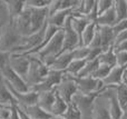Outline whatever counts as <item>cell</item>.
Here are the masks:
<instances>
[{
  "label": "cell",
  "instance_id": "obj_38",
  "mask_svg": "<svg viewBox=\"0 0 127 119\" xmlns=\"http://www.w3.org/2000/svg\"><path fill=\"white\" fill-rule=\"evenodd\" d=\"M11 106H0V119L10 118Z\"/></svg>",
  "mask_w": 127,
  "mask_h": 119
},
{
  "label": "cell",
  "instance_id": "obj_2",
  "mask_svg": "<svg viewBox=\"0 0 127 119\" xmlns=\"http://www.w3.org/2000/svg\"><path fill=\"white\" fill-rule=\"evenodd\" d=\"M22 38L19 33L16 31L11 22L2 29L0 35V50L3 52L12 53L21 46Z\"/></svg>",
  "mask_w": 127,
  "mask_h": 119
},
{
  "label": "cell",
  "instance_id": "obj_36",
  "mask_svg": "<svg viewBox=\"0 0 127 119\" xmlns=\"http://www.w3.org/2000/svg\"><path fill=\"white\" fill-rule=\"evenodd\" d=\"M10 55L9 52H3V51L0 50V73L1 71L6 68L9 65V59H10Z\"/></svg>",
  "mask_w": 127,
  "mask_h": 119
},
{
  "label": "cell",
  "instance_id": "obj_40",
  "mask_svg": "<svg viewBox=\"0 0 127 119\" xmlns=\"http://www.w3.org/2000/svg\"><path fill=\"white\" fill-rule=\"evenodd\" d=\"M18 111H19V116H20V119H31L30 117H29L28 115H27L26 113H25L24 110H22L20 107H18Z\"/></svg>",
  "mask_w": 127,
  "mask_h": 119
},
{
  "label": "cell",
  "instance_id": "obj_30",
  "mask_svg": "<svg viewBox=\"0 0 127 119\" xmlns=\"http://www.w3.org/2000/svg\"><path fill=\"white\" fill-rule=\"evenodd\" d=\"M65 119H81L83 117V113L78 109V107L74 104V102H69L67 106L65 114L63 115Z\"/></svg>",
  "mask_w": 127,
  "mask_h": 119
},
{
  "label": "cell",
  "instance_id": "obj_11",
  "mask_svg": "<svg viewBox=\"0 0 127 119\" xmlns=\"http://www.w3.org/2000/svg\"><path fill=\"white\" fill-rule=\"evenodd\" d=\"M13 28L16 29L18 33L21 37H27V36L31 35V29H30V9L26 6V9L21 12L19 17H17L15 20L10 21Z\"/></svg>",
  "mask_w": 127,
  "mask_h": 119
},
{
  "label": "cell",
  "instance_id": "obj_26",
  "mask_svg": "<svg viewBox=\"0 0 127 119\" xmlns=\"http://www.w3.org/2000/svg\"><path fill=\"white\" fill-rule=\"evenodd\" d=\"M68 104L58 95V93L56 91V97H55V101H54L53 108H51V115L53 116H63L65 114L66 109H67Z\"/></svg>",
  "mask_w": 127,
  "mask_h": 119
},
{
  "label": "cell",
  "instance_id": "obj_21",
  "mask_svg": "<svg viewBox=\"0 0 127 119\" xmlns=\"http://www.w3.org/2000/svg\"><path fill=\"white\" fill-rule=\"evenodd\" d=\"M116 15H115V10L114 7L110 8L109 10L105 11L104 13L99 15L96 19V24L97 26H101V27H114L116 24Z\"/></svg>",
  "mask_w": 127,
  "mask_h": 119
},
{
  "label": "cell",
  "instance_id": "obj_16",
  "mask_svg": "<svg viewBox=\"0 0 127 119\" xmlns=\"http://www.w3.org/2000/svg\"><path fill=\"white\" fill-rule=\"evenodd\" d=\"M56 97V89L50 91H45V93H40L39 97H38V106L41 109H44L45 111L50 114L51 108H53L54 101H55ZM51 115V114H50Z\"/></svg>",
  "mask_w": 127,
  "mask_h": 119
},
{
  "label": "cell",
  "instance_id": "obj_35",
  "mask_svg": "<svg viewBox=\"0 0 127 119\" xmlns=\"http://www.w3.org/2000/svg\"><path fill=\"white\" fill-rule=\"evenodd\" d=\"M116 55V62L119 67H127V51H118Z\"/></svg>",
  "mask_w": 127,
  "mask_h": 119
},
{
  "label": "cell",
  "instance_id": "obj_34",
  "mask_svg": "<svg viewBox=\"0 0 127 119\" xmlns=\"http://www.w3.org/2000/svg\"><path fill=\"white\" fill-rule=\"evenodd\" d=\"M113 7H114V1L113 0H98L97 1V15H101V13L109 10Z\"/></svg>",
  "mask_w": 127,
  "mask_h": 119
},
{
  "label": "cell",
  "instance_id": "obj_32",
  "mask_svg": "<svg viewBox=\"0 0 127 119\" xmlns=\"http://www.w3.org/2000/svg\"><path fill=\"white\" fill-rule=\"evenodd\" d=\"M110 70H112L110 67L105 66V65H99L98 68H97L96 71L93 73L92 77L95 78V79H97V80H99V81H103V80L108 76V73H109Z\"/></svg>",
  "mask_w": 127,
  "mask_h": 119
},
{
  "label": "cell",
  "instance_id": "obj_37",
  "mask_svg": "<svg viewBox=\"0 0 127 119\" xmlns=\"http://www.w3.org/2000/svg\"><path fill=\"white\" fill-rule=\"evenodd\" d=\"M127 30V19L123 20L121 22H117L114 27H113V31H114V35L115 38H116L117 35H119L121 32H124V31Z\"/></svg>",
  "mask_w": 127,
  "mask_h": 119
},
{
  "label": "cell",
  "instance_id": "obj_19",
  "mask_svg": "<svg viewBox=\"0 0 127 119\" xmlns=\"http://www.w3.org/2000/svg\"><path fill=\"white\" fill-rule=\"evenodd\" d=\"M92 22L88 17L86 16H79V15H71L70 16V24H71L72 29L78 33L79 37H81L85 28L87 27V24Z\"/></svg>",
  "mask_w": 127,
  "mask_h": 119
},
{
  "label": "cell",
  "instance_id": "obj_22",
  "mask_svg": "<svg viewBox=\"0 0 127 119\" xmlns=\"http://www.w3.org/2000/svg\"><path fill=\"white\" fill-rule=\"evenodd\" d=\"M97 31V24L96 21H92L87 24V27L85 28L83 35L80 37V45L81 47H89V45L92 44L93 39H94L95 35Z\"/></svg>",
  "mask_w": 127,
  "mask_h": 119
},
{
  "label": "cell",
  "instance_id": "obj_1",
  "mask_svg": "<svg viewBox=\"0 0 127 119\" xmlns=\"http://www.w3.org/2000/svg\"><path fill=\"white\" fill-rule=\"evenodd\" d=\"M29 56H30V66H29V70L26 77V82L29 86V88H31V87L40 84L48 76L50 69L36 55Z\"/></svg>",
  "mask_w": 127,
  "mask_h": 119
},
{
  "label": "cell",
  "instance_id": "obj_45",
  "mask_svg": "<svg viewBox=\"0 0 127 119\" xmlns=\"http://www.w3.org/2000/svg\"><path fill=\"white\" fill-rule=\"evenodd\" d=\"M1 31H2V30H0V35H1Z\"/></svg>",
  "mask_w": 127,
  "mask_h": 119
},
{
  "label": "cell",
  "instance_id": "obj_33",
  "mask_svg": "<svg viewBox=\"0 0 127 119\" xmlns=\"http://www.w3.org/2000/svg\"><path fill=\"white\" fill-rule=\"evenodd\" d=\"M50 2L51 0H27L26 6L28 8L41 9V8H48Z\"/></svg>",
  "mask_w": 127,
  "mask_h": 119
},
{
  "label": "cell",
  "instance_id": "obj_39",
  "mask_svg": "<svg viewBox=\"0 0 127 119\" xmlns=\"http://www.w3.org/2000/svg\"><path fill=\"white\" fill-rule=\"evenodd\" d=\"M9 119H20L19 111H18V105H12L10 111V118Z\"/></svg>",
  "mask_w": 127,
  "mask_h": 119
},
{
  "label": "cell",
  "instance_id": "obj_15",
  "mask_svg": "<svg viewBox=\"0 0 127 119\" xmlns=\"http://www.w3.org/2000/svg\"><path fill=\"white\" fill-rule=\"evenodd\" d=\"M72 60H74V53H72V51H66V52H62L55 59L54 64L51 65L49 69L65 72V70L68 68L69 64L72 61Z\"/></svg>",
  "mask_w": 127,
  "mask_h": 119
},
{
  "label": "cell",
  "instance_id": "obj_24",
  "mask_svg": "<svg viewBox=\"0 0 127 119\" xmlns=\"http://www.w3.org/2000/svg\"><path fill=\"white\" fill-rule=\"evenodd\" d=\"M20 108H21V107H20ZM21 109L31 119H50L51 117H53V115H50L49 113H47V111H45L44 109H41L38 105L30 106V107H26V108H21Z\"/></svg>",
  "mask_w": 127,
  "mask_h": 119
},
{
  "label": "cell",
  "instance_id": "obj_8",
  "mask_svg": "<svg viewBox=\"0 0 127 119\" xmlns=\"http://www.w3.org/2000/svg\"><path fill=\"white\" fill-rule=\"evenodd\" d=\"M64 30V46H63V52L66 51H72L77 49L78 47H81L80 45V37L78 33L72 29L70 24V17L67 19L65 26L63 28Z\"/></svg>",
  "mask_w": 127,
  "mask_h": 119
},
{
  "label": "cell",
  "instance_id": "obj_3",
  "mask_svg": "<svg viewBox=\"0 0 127 119\" xmlns=\"http://www.w3.org/2000/svg\"><path fill=\"white\" fill-rule=\"evenodd\" d=\"M0 76H1L2 79L4 80V82H6L11 89L17 91V93H28V91L30 90V88H29V86L27 85V82L25 81L20 76H18L17 73L10 68L9 65L1 71Z\"/></svg>",
  "mask_w": 127,
  "mask_h": 119
},
{
  "label": "cell",
  "instance_id": "obj_12",
  "mask_svg": "<svg viewBox=\"0 0 127 119\" xmlns=\"http://www.w3.org/2000/svg\"><path fill=\"white\" fill-rule=\"evenodd\" d=\"M125 71H126V67L116 66L114 68H112L108 76L103 80L104 86L108 88V87H116L122 85L124 77H125Z\"/></svg>",
  "mask_w": 127,
  "mask_h": 119
},
{
  "label": "cell",
  "instance_id": "obj_42",
  "mask_svg": "<svg viewBox=\"0 0 127 119\" xmlns=\"http://www.w3.org/2000/svg\"><path fill=\"white\" fill-rule=\"evenodd\" d=\"M50 119H65L63 116H53Z\"/></svg>",
  "mask_w": 127,
  "mask_h": 119
},
{
  "label": "cell",
  "instance_id": "obj_29",
  "mask_svg": "<svg viewBox=\"0 0 127 119\" xmlns=\"http://www.w3.org/2000/svg\"><path fill=\"white\" fill-rule=\"evenodd\" d=\"M85 64H86V60H77V59H74L69 64L68 68L66 69L64 73H66V75H68V76H71V77H76V76L78 75L79 72H80L81 69L84 68Z\"/></svg>",
  "mask_w": 127,
  "mask_h": 119
},
{
  "label": "cell",
  "instance_id": "obj_17",
  "mask_svg": "<svg viewBox=\"0 0 127 119\" xmlns=\"http://www.w3.org/2000/svg\"><path fill=\"white\" fill-rule=\"evenodd\" d=\"M74 13V10H62V11H57L54 15L49 16L48 17V22L51 26H55L59 29H63L64 26H65L67 19L70 17V16Z\"/></svg>",
  "mask_w": 127,
  "mask_h": 119
},
{
  "label": "cell",
  "instance_id": "obj_28",
  "mask_svg": "<svg viewBox=\"0 0 127 119\" xmlns=\"http://www.w3.org/2000/svg\"><path fill=\"white\" fill-rule=\"evenodd\" d=\"M115 93H116V98L118 100L119 105H121L122 109L126 110L127 109V87L126 85L122 84L119 86L115 87Z\"/></svg>",
  "mask_w": 127,
  "mask_h": 119
},
{
  "label": "cell",
  "instance_id": "obj_6",
  "mask_svg": "<svg viewBox=\"0 0 127 119\" xmlns=\"http://www.w3.org/2000/svg\"><path fill=\"white\" fill-rule=\"evenodd\" d=\"M69 77L72 78V80L76 82L78 93L80 94H92V93H96V91L104 90V89L107 88V87L104 86L103 81H99V80L95 79L93 77L79 78V77H71V76H69Z\"/></svg>",
  "mask_w": 127,
  "mask_h": 119
},
{
  "label": "cell",
  "instance_id": "obj_4",
  "mask_svg": "<svg viewBox=\"0 0 127 119\" xmlns=\"http://www.w3.org/2000/svg\"><path fill=\"white\" fill-rule=\"evenodd\" d=\"M9 66L18 76H20L26 81V77L30 66V56L27 53H11Z\"/></svg>",
  "mask_w": 127,
  "mask_h": 119
},
{
  "label": "cell",
  "instance_id": "obj_25",
  "mask_svg": "<svg viewBox=\"0 0 127 119\" xmlns=\"http://www.w3.org/2000/svg\"><path fill=\"white\" fill-rule=\"evenodd\" d=\"M114 10H115V15H116L117 22H121L123 20L127 19V1L126 0H115Z\"/></svg>",
  "mask_w": 127,
  "mask_h": 119
},
{
  "label": "cell",
  "instance_id": "obj_41",
  "mask_svg": "<svg viewBox=\"0 0 127 119\" xmlns=\"http://www.w3.org/2000/svg\"><path fill=\"white\" fill-rule=\"evenodd\" d=\"M122 119H127V110L123 111V116H122Z\"/></svg>",
  "mask_w": 127,
  "mask_h": 119
},
{
  "label": "cell",
  "instance_id": "obj_20",
  "mask_svg": "<svg viewBox=\"0 0 127 119\" xmlns=\"http://www.w3.org/2000/svg\"><path fill=\"white\" fill-rule=\"evenodd\" d=\"M0 105L1 106H12V105H17L13 96L11 95L9 88L7 87L4 80L0 76Z\"/></svg>",
  "mask_w": 127,
  "mask_h": 119
},
{
  "label": "cell",
  "instance_id": "obj_31",
  "mask_svg": "<svg viewBox=\"0 0 127 119\" xmlns=\"http://www.w3.org/2000/svg\"><path fill=\"white\" fill-rule=\"evenodd\" d=\"M10 16H9L6 2L3 0H0V30L6 28L10 24Z\"/></svg>",
  "mask_w": 127,
  "mask_h": 119
},
{
  "label": "cell",
  "instance_id": "obj_47",
  "mask_svg": "<svg viewBox=\"0 0 127 119\" xmlns=\"http://www.w3.org/2000/svg\"><path fill=\"white\" fill-rule=\"evenodd\" d=\"M0 106H1V105H0Z\"/></svg>",
  "mask_w": 127,
  "mask_h": 119
},
{
  "label": "cell",
  "instance_id": "obj_27",
  "mask_svg": "<svg viewBox=\"0 0 127 119\" xmlns=\"http://www.w3.org/2000/svg\"><path fill=\"white\" fill-rule=\"evenodd\" d=\"M99 66V62H98V58L93 61H86L85 66L84 68L80 70V72L76 76V77H79V78H85V77H92L93 73L96 71V69L98 68Z\"/></svg>",
  "mask_w": 127,
  "mask_h": 119
},
{
  "label": "cell",
  "instance_id": "obj_18",
  "mask_svg": "<svg viewBox=\"0 0 127 119\" xmlns=\"http://www.w3.org/2000/svg\"><path fill=\"white\" fill-rule=\"evenodd\" d=\"M8 8V12L10 16V20H15L17 17L21 15V12L26 9V1L21 0H4Z\"/></svg>",
  "mask_w": 127,
  "mask_h": 119
},
{
  "label": "cell",
  "instance_id": "obj_10",
  "mask_svg": "<svg viewBox=\"0 0 127 119\" xmlns=\"http://www.w3.org/2000/svg\"><path fill=\"white\" fill-rule=\"evenodd\" d=\"M30 9V29L31 33L38 32L41 30L47 24L48 20V8H41V9H36V8H29Z\"/></svg>",
  "mask_w": 127,
  "mask_h": 119
},
{
  "label": "cell",
  "instance_id": "obj_43",
  "mask_svg": "<svg viewBox=\"0 0 127 119\" xmlns=\"http://www.w3.org/2000/svg\"><path fill=\"white\" fill-rule=\"evenodd\" d=\"M123 82H124V84L126 85V87H127V79H126L125 77H124V80H123Z\"/></svg>",
  "mask_w": 127,
  "mask_h": 119
},
{
  "label": "cell",
  "instance_id": "obj_14",
  "mask_svg": "<svg viewBox=\"0 0 127 119\" xmlns=\"http://www.w3.org/2000/svg\"><path fill=\"white\" fill-rule=\"evenodd\" d=\"M104 99L101 96H99L96 100H95L94 107L92 109V117L94 119H113L112 116L108 110V105L104 104Z\"/></svg>",
  "mask_w": 127,
  "mask_h": 119
},
{
  "label": "cell",
  "instance_id": "obj_44",
  "mask_svg": "<svg viewBox=\"0 0 127 119\" xmlns=\"http://www.w3.org/2000/svg\"><path fill=\"white\" fill-rule=\"evenodd\" d=\"M125 78L127 79V71H125Z\"/></svg>",
  "mask_w": 127,
  "mask_h": 119
},
{
  "label": "cell",
  "instance_id": "obj_48",
  "mask_svg": "<svg viewBox=\"0 0 127 119\" xmlns=\"http://www.w3.org/2000/svg\"><path fill=\"white\" fill-rule=\"evenodd\" d=\"M126 110H127V109H126Z\"/></svg>",
  "mask_w": 127,
  "mask_h": 119
},
{
  "label": "cell",
  "instance_id": "obj_7",
  "mask_svg": "<svg viewBox=\"0 0 127 119\" xmlns=\"http://www.w3.org/2000/svg\"><path fill=\"white\" fill-rule=\"evenodd\" d=\"M105 90V89H104ZM104 90L100 91H96V93H92V94H80L77 93L76 95L72 97L71 101L78 107V109L81 113H90L92 114V109L94 107L95 100L104 93Z\"/></svg>",
  "mask_w": 127,
  "mask_h": 119
},
{
  "label": "cell",
  "instance_id": "obj_9",
  "mask_svg": "<svg viewBox=\"0 0 127 119\" xmlns=\"http://www.w3.org/2000/svg\"><path fill=\"white\" fill-rule=\"evenodd\" d=\"M56 91L67 104H69V102H71L72 97L78 93V89H77V85L72 80V78L64 73V79L56 87Z\"/></svg>",
  "mask_w": 127,
  "mask_h": 119
},
{
  "label": "cell",
  "instance_id": "obj_13",
  "mask_svg": "<svg viewBox=\"0 0 127 119\" xmlns=\"http://www.w3.org/2000/svg\"><path fill=\"white\" fill-rule=\"evenodd\" d=\"M97 29H98V33H99V37H100L101 50L105 51L114 45V41H115L114 31H113L112 27L97 26Z\"/></svg>",
  "mask_w": 127,
  "mask_h": 119
},
{
  "label": "cell",
  "instance_id": "obj_46",
  "mask_svg": "<svg viewBox=\"0 0 127 119\" xmlns=\"http://www.w3.org/2000/svg\"><path fill=\"white\" fill-rule=\"evenodd\" d=\"M126 71H127V67H126Z\"/></svg>",
  "mask_w": 127,
  "mask_h": 119
},
{
  "label": "cell",
  "instance_id": "obj_23",
  "mask_svg": "<svg viewBox=\"0 0 127 119\" xmlns=\"http://www.w3.org/2000/svg\"><path fill=\"white\" fill-rule=\"evenodd\" d=\"M98 62L99 65H105L110 68H114L117 66L116 62V55L114 51V46H112L110 48H108L107 50L103 51L100 53V56L98 57Z\"/></svg>",
  "mask_w": 127,
  "mask_h": 119
},
{
  "label": "cell",
  "instance_id": "obj_5",
  "mask_svg": "<svg viewBox=\"0 0 127 119\" xmlns=\"http://www.w3.org/2000/svg\"><path fill=\"white\" fill-rule=\"evenodd\" d=\"M63 79H64V72L63 71L51 70L50 69L48 76H47L40 84L31 87L30 90L35 91V93H38V94L45 93V91L54 90V89H56V87L63 81Z\"/></svg>",
  "mask_w": 127,
  "mask_h": 119
}]
</instances>
